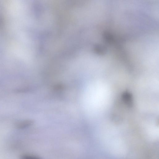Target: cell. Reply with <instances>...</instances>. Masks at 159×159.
Listing matches in <instances>:
<instances>
[{
  "label": "cell",
  "mask_w": 159,
  "mask_h": 159,
  "mask_svg": "<svg viewBox=\"0 0 159 159\" xmlns=\"http://www.w3.org/2000/svg\"><path fill=\"white\" fill-rule=\"evenodd\" d=\"M20 159H42L40 158L33 155H25L22 156Z\"/></svg>",
  "instance_id": "cell-2"
},
{
  "label": "cell",
  "mask_w": 159,
  "mask_h": 159,
  "mask_svg": "<svg viewBox=\"0 0 159 159\" xmlns=\"http://www.w3.org/2000/svg\"><path fill=\"white\" fill-rule=\"evenodd\" d=\"M33 121L31 120H25L18 121L16 124V127L19 129H23L32 125Z\"/></svg>",
  "instance_id": "cell-1"
}]
</instances>
